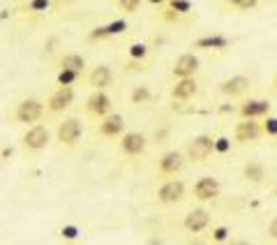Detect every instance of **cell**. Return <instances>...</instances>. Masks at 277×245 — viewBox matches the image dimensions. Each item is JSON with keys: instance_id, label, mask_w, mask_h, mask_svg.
I'll return each mask as SVG.
<instances>
[{"instance_id": "cell-1", "label": "cell", "mask_w": 277, "mask_h": 245, "mask_svg": "<svg viewBox=\"0 0 277 245\" xmlns=\"http://www.w3.org/2000/svg\"><path fill=\"white\" fill-rule=\"evenodd\" d=\"M44 111H46V106L42 104L40 100L28 97V100L16 102V106L12 109L10 118L14 120L16 125H35V123H40V120H42Z\"/></svg>"}, {"instance_id": "cell-2", "label": "cell", "mask_w": 277, "mask_h": 245, "mask_svg": "<svg viewBox=\"0 0 277 245\" xmlns=\"http://www.w3.org/2000/svg\"><path fill=\"white\" fill-rule=\"evenodd\" d=\"M51 141V132L49 127L44 125H30L28 130L23 132V137H21V153L23 155H35V153H42V150L49 146Z\"/></svg>"}, {"instance_id": "cell-3", "label": "cell", "mask_w": 277, "mask_h": 245, "mask_svg": "<svg viewBox=\"0 0 277 245\" xmlns=\"http://www.w3.org/2000/svg\"><path fill=\"white\" fill-rule=\"evenodd\" d=\"M76 100V90L72 86H58L46 100V111L49 114H65Z\"/></svg>"}, {"instance_id": "cell-4", "label": "cell", "mask_w": 277, "mask_h": 245, "mask_svg": "<svg viewBox=\"0 0 277 245\" xmlns=\"http://www.w3.org/2000/svg\"><path fill=\"white\" fill-rule=\"evenodd\" d=\"M187 160L192 162H206L215 153V139L210 134H199L187 144Z\"/></svg>"}, {"instance_id": "cell-5", "label": "cell", "mask_w": 277, "mask_h": 245, "mask_svg": "<svg viewBox=\"0 0 277 245\" xmlns=\"http://www.w3.org/2000/svg\"><path fill=\"white\" fill-rule=\"evenodd\" d=\"M81 134H83V125H81V120L74 118V116L60 120V123H58V130H55L58 141H60L63 146H67V148H72V146L79 144Z\"/></svg>"}, {"instance_id": "cell-6", "label": "cell", "mask_w": 277, "mask_h": 245, "mask_svg": "<svg viewBox=\"0 0 277 245\" xmlns=\"http://www.w3.org/2000/svg\"><path fill=\"white\" fill-rule=\"evenodd\" d=\"M97 134L106 137V139H118V137L125 134V118L120 114H106L104 118H100V125H97Z\"/></svg>"}, {"instance_id": "cell-7", "label": "cell", "mask_w": 277, "mask_h": 245, "mask_svg": "<svg viewBox=\"0 0 277 245\" xmlns=\"http://www.w3.org/2000/svg\"><path fill=\"white\" fill-rule=\"evenodd\" d=\"M185 167V153L180 150H169L157 160V174L160 176H176Z\"/></svg>"}, {"instance_id": "cell-8", "label": "cell", "mask_w": 277, "mask_h": 245, "mask_svg": "<svg viewBox=\"0 0 277 245\" xmlns=\"http://www.w3.org/2000/svg\"><path fill=\"white\" fill-rule=\"evenodd\" d=\"M146 134H141V132H125V134L120 137V153L127 157H136L141 155L143 150H146Z\"/></svg>"}, {"instance_id": "cell-9", "label": "cell", "mask_w": 277, "mask_h": 245, "mask_svg": "<svg viewBox=\"0 0 277 245\" xmlns=\"http://www.w3.org/2000/svg\"><path fill=\"white\" fill-rule=\"evenodd\" d=\"M111 97L106 95L104 90H95L90 97L86 100V114L93 116V118H104L106 114H111Z\"/></svg>"}, {"instance_id": "cell-10", "label": "cell", "mask_w": 277, "mask_h": 245, "mask_svg": "<svg viewBox=\"0 0 277 245\" xmlns=\"http://www.w3.org/2000/svg\"><path fill=\"white\" fill-rule=\"evenodd\" d=\"M263 134V125H259L257 118H242V123H238L233 130V139L247 144V141H257Z\"/></svg>"}, {"instance_id": "cell-11", "label": "cell", "mask_w": 277, "mask_h": 245, "mask_svg": "<svg viewBox=\"0 0 277 245\" xmlns=\"http://www.w3.org/2000/svg\"><path fill=\"white\" fill-rule=\"evenodd\" d=\"M185 199V183L182 180H166L157 190V201L160 204H178Z\"/></svg>"}, {"instance_id": "cell-12", "label": "cell", "mask_w": 277, "mask_h": 245, "mask_svg": "<svg viewBox=\"0 0 277 245\" xmlns=\"http://www.w3.org/2000/svg\"><path fill=\"white\" fill-rule=\"evenodd\" d=\"M220 180L217 178H210V176H203V178H199L197 183H194V187H192V192H194V197H197L199 201H210L215 199V197H220Z\"/></svg>"}, {"instance_id": "cell-13", "label": "cell", "mask_w": 277, "mask_h": 245, "mask_svg": "<svg viewBox=\"0 0 277 245\" xmlns=\"http://www.w3.org/2000/svg\"><path fill=\"white\" fill-rule=\"evenodd\" d=\"M199 70V58L194 53H182L176 58V63H173V79H185V76H194Z\"/></svg>"}, {"instance_id": "cell-14", "label": "cell", "mask_w": 277, "mask_h": 245, "mask_svg": "<svg viewBox=\"0 0 277 245\" xmlns=\"http://www.w3.org/2000/svg\"><path fill=\"white\" fill-rule=\"evenodd\" d=\"M208 225H210V213H208L206 208L190 210V213L185 215V220H182V227H185L190 234H201Z\"/></svg>"}, {"instance_id": "cell-15", "label": "cell", "mask_w": 277, "mask_h": 245, "mask_svg": "<svg viewBox=\"0 0 277 245\" xmlns=\"http://www.w3.org/2000/svg\"><path fill=\"white\" fill-rule=\"evenodd\" d=\"M197 95V81L194 76H185V79H176V86L171 88V100L187 102Z\"/></svg>"}, {"instance_id": "cell-16", "label": "cell", "mask_w": 277, "mask_h": 245, "mask_svg": "<svg viewBox=\"0 0 277 245\" xmlns=\"http://www.w3.org/2000/svg\"><path fill=\"white\" fill-rule=\"evenodd\" d=\"M111 84H113V72L106 65L93 67V72L88 74V86H90L93 90H106Z\"/></svg>"}, {"instance_id": "cell-17", "label": "cell", "mask_w": 277, "mask_h": 245, "mask_svg": "<svg viewBox=\"0 0 277 245\" xmlns=\"http://www.w3.org/2000/svg\"><path fill=\"white\" fill-rule=\"evenodd\" d=\"M250 84H252V81L247 79V76H231V79H224L220 84V93L227 97H238V95H242L245 90H250Z\"/></svg>"}, {"instance_id": "cell-18", "label": "cell", "mask_w": 277, "mask_h": 245, "mask_svg": "<svg viewBox=\"0 0 277 245\" xmlns=\"http://www.w3.org/2000/svg\"><path fill=\"white\" fill-rule=\"evenodd\" d=\"M238 114H240V118H263L270 114V104L266 100H247L240 104Z\"/></svg>"}, {"instance_id": "cell-19", "label": "cell", "mask_w": 277, "mask_h": 245, "mask_svg": "<svg viewBox=\"0 0 277 245\" xmlns=\"http://www.w3.org/2000/svg\"><path fill=\"white\" fill-rule=\"evenodd\" d=\"M231 44V40L224 35H203L199 40L192 42V49H199V51H220V49H227Z\"/></svg>"}, {"instance_id": "cell-20", "label": "cell", "mask_w": 277, "mask_h": 245, "mask_svg": "<svg viewBox=\"0 0 277 245\" xmlns=\"http://www.w3.org/2000/svg\"><path fill=\"white\" fill-rule=\"evenodd\" d=\"M60 67H65V70H79L83 72L86 70V58L81 53H63L60 58H58V70Z\"/></svg>"}, {"instance_id": "cell-21", "label": "cell", "mask_w": 277, "mask_h": 245, "mask_svg": "<svg viewBox=\"0 0 277 245\" xmlns=\"http://www.w3.org/2000/svg\"><path fill=\"white\" fill-rule=\"evenodd\" d=\"M51 7H53V0H28L21 10L28 14H46Z\"/></svg>"}, {"instance_id": "cell-22", "label": "cell", "mask_w": 277, "mask_h": 245, "mask_svg": "<svg viewBox=\"0 0 277 245\" xmlns=\"http://www.w3.org/2000/svg\"><path fill=\"white\" fill-rule=\"evenodd\" d=\"M81 74L83 72H79V70H65V67H60L58 74H55V81H58V86H74L81 79Z\"/></svg>"}, {"instance_id": "cell-23", "label": "cell", "mask_w": 277, "mask_h": 245, "mask_svg": "<svg viewBox=\"0 0 277 245\" xmlns=\"http://www.w3.org/2000/svg\"><path fill=\"white\" fill-rule=\"evenodd\" d=\"M130 100H132V104H148L152 100V93L148 86H136L130 93Z\"/></svg>"}, {"instance_id": "cell-24", "label": "cell", "mask_w": 277, "mask_h": 245, "mask_svg": "<svg viewBox=\"0 0 277 245\" xmlns=\"http://www.w3.org/2000/svg\"><path fill=\"white\" fill-rule=\"evenodd\" d=\"M242 176H245L247 180H261L263 176H266V169H263V165H259V162H250V165L242 167Z\"/></svg>"}, {"instance_id": "cell-25", "label": "cell", "mask_w": 277, "mask_h": 245, "mask_svg": "<svg viewBox=\"0 0 277 245\" xmlns=\"http://www.w3.org/2000/svg\"><path fill=\"white\" fill-rule=\"evenodd\" d=\"M111 30L109 25H95L93 30H88V42H104V40H111Z\"/></svg>"}, {"instance_id": "cell-26", "label": "cell", "mask_w": 277, "mask_h": 245, "mask_svg": "<svg viewBox=\"0 0 277 245\" xmlns=\"http://www.w3.org/2000/svg\"><path fill=\"white\" fill-rule=\"evenodd\" d=\"M143 0H116V7L122 12V14H134L139 7H141Z\"/></svg>"}, {"instance_id": "cell-27", "label": "cell", "mask_w": 277, "mask_h": 245, "mask_svg": "<svg viewBox=\"0 0 277 245\" xmlns=\"http://www.w3.org/2000/svg\"><path fill=\"white\" fill-rule=\"evenodd\" d=\"M166 7H171L173 12H178V14H190L192 12V3L190 0H166Z\"/></svg>"}, {"instance_id": "cell-28", "label": "cell", "mask_w": 277, "mask_h": 245, "mask_svg": "<svg viewBox=\"0 0 277 245\" xmlns=\"http://www.w3.org/2000/svg\"><path fill=\"white\" fill-rule=\"evenodd\" d=\"M81 234V229L76 225H63L60 229H58V236H60L63 240H76Z\"/></svg>"}, {"instance_id": "cell-29", "label": "cell", "mask_w": 277, "mask_h": 245, "mask_svg": "<svg viewBox=\"0 0 277 245\" xmlns=\"http://www.w3.org/2000/svg\"><path fill=\"white\" fill-rule=\"evenodd\" d=\"M130 58L132 60H146L148 58V46L146 44H141V42H136V44H132L130 46Z\"/></svg>"}, {"instance_id": "cell-30", "label": "cell", "mask_w": 277, "mask_h": 245, "mask_svg": "<svg viewBox=\"0 0 277 245\" xmlns=\"http://www.w3.org/2000/svg\"><path fill=\"white\" fill-rule=\"evenodd\" d=\"M229 150H231V139H227V137H217L215 139V153L217 155H227Z\"/></svg>"}, {"instance_id": "cell-31", "label": "cell", "mask_w": 277, "mask_h": 245, "mask_svg": "<svg viewBox=\"0 0 277 245\" xmlns=\"http://www.w3.org/2000/svg\"><path fill=\"white\" fill-rule=\"evenodd\" d=\"M109 30H111V35L116 37V35H122V33H127V21L122 19H116V21H109Z\"/></svg>"}, {"instance_id": "cell-32", "label": "cell", "mask_w": 277, "mask_h": 245, "mask_svg": "<svg viewBox=\"0 0 277 245\" xmlns=\"http://www.w3.org/2000/svg\"><path fill=\"white\" fill-rule=\"evenodd\" d=\"M263 134L277 137V118L275 116H266V120H263Z\"/></svg>"}, {"instance_id": "cell-33", "label": "cell", "mask_w": 277, "mask_h": 245, "mask_svg": "<svg viewBox=\"0 0 277 245\" xmlns=\"http://www.w3.org/2000/svg\"><path fill=\"white\" fill-rule=\"evenodd\" d=\"M210 238L215 240V243H224V240H229V229L227 227H215L210 234Z\"/></svg>"}, {"instance_id": "cell-34", "label": "cell", "mask_w": 277, "mask_h": 245, "mask_svg": "<svg viewBox=\"0 0 277 245\" xmlns=\"http://www.w3.org/2000/svg\"><path fill=\"white\" fill-rule=\"evenodd\" d=\"M259 0H233L231 5L236 7V10H252V7H257Z\"/></svg>"}, {"instance_id": "cell-35", "label": "cell", "mask_w": 277, "mask_h": 245, "mask_svg": "<svg viewBox=\"0 0 277 245\" xmlns=\"http://www.w3.org/2000/svg\"><path fill=\"white\" fill-rule=\"evenodd\" d=\"M162 16H164V21H169V23H176V21L180 19V14H178V12H173L171 7H164V12H162Z\"/></svg>"}, {"instance_id": "cell-36", "label": "cell", "mask_w": 277, "mask_h": 245, "mask_svg": "<svg viewBox=\"0 0 277 245\" xmlns=\"http://www.w3.org/2000/svg\"><path fill=\"white\" fill-rule=\"evenodd\" d=\"M268 234H270L272 238H277V217L270 222V227H268Z\"/></svg>"}, {"instance_id": "cell-37", "label": "cell", "mask_w": 277, "mask_h": 245, "mask_svg": "<svg viewBox=\"0 0 277 245\" xmlns=\"http://www.w3.org/2000/svg\"><path fill=\"white\" fill-rule=\"evenodd\" d=\"M12 153H14L12 148H3V153H0V155H3V160H5V157H12Z\"/></svg>"}, {"instance_id": "cell-38", "label": "cell", "mask_w": 277, "mask_h": 245, "mask_svg": "<svg viewBox=\"0 0 277 245\" xmlns=\"http://www.w3.org/2000/svg\"><path fill=\"white\" fill-rule=\"evenodd\" d=\"M150 5H157V7H164L166 5V0H148Z\"/></svg>"}, {"instance_id": "cell-39", "label": "cell", "mask_w": 277, "mask_h": 245, "mask_svg": "<svg viewBox=\"0 0 277 245\" xmlns=\"http://www.w3.org/2000/svg\"><path fill=\"white\" fill-rule=\"evenodd\" d=\"M224 3H229V5H231V3H233V0H224Z\"/></svg>"}, {"instance_id": "cell-40", "label": "cell", "mask_w": 277, "mask_h": 245, "mask_svg": "<svg viewBox=\"0 0 277 245\" xmlns=\"http://www.w3.org/2000/svg\"><path fill=\"white\" fill-rule=\"evenodd\" d=\"M275 88H277V74H275Z\"/></svg>"}, {"instance_id": "cell-41", "label": "cell", "mask_w": 277, "mask_h": 245, "mask_svg": "<svg viewBox=\"0 0 277 245\" xmlns=\"http://www.w3.org/2000/svg\"><path fill=\"white\" fill-rule=\"evenodd\" d=\"M275 192H277V187H275Z\"/></svg>"}]
</instances>
